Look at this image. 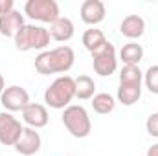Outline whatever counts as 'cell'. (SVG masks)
<instances>
[{
    "label": "cell",
    "mask_w": 158,
    "mask_h": 156,
    "mask_svg": "<svg viewBox=\"0 0 158 156\" xmlns=\"http://www.w3.org/2000/svg\"><path fill=\"white\" fill-rule=\"evenodd\" d=\"M92 64H94V72L101 77H109L116 72L118 68V55H116V48L112 42H105L99 50H96L92 53Z\"/></svg>",
    "instance_id": "cell-5"
},
{
    "label": "cell",
    "mask_w": 158,
    "mask_h": 156,
    "mask_svg": "<svg viewBox=\"0 0 158 156\" xmlns=\"http://www.w3.org/2000/svg\"><path fill=\"white\" fill-rule=\"evenodd\" d=\"M24 26V15H20V11H11L7 15L0 17V35L4 37H13L22 30Z\"/></svg>",
    "instance_id": "cell-14"
},
{
    "label": "cell",
    "mask_w": 158,
    "mask_h": 156,
    "mask_svg": "<svg viewBox=\"0 0 158 156\" xmlns=\"http://www.w3.org/2000/svg\"><path fill=\"white\" fill-rule=\"evenodd\" d=\"M96 83L94 79L88 77V76H79L76 79V97L81 101H86V99H92L96 94Z\"/></svg>",
    "instance_id": "cell-18"
},
{
    "label": "cell",
    "mask_w": 158,
    "mask_h": 156,
    "mask_svg": "<svg viewBox=\"0 0 158 156\" xmlns=\"http://www.w3.org/2000/svg\"><path fill=\"white\" fill-rule=\"evenodd\" d=\"M15 11V2L13 0H0V17Z\"/></svg>",
    "instance_id": "cell-23"
},
{
    "label": "cell",
    "mask_w": 158,
    "mask_h": 156,
    "mask_svg": "<svg viewBox=\"0 0 158 156\" xmlns=\"http://www.w3.org/2000/svg\"><path fill=\"white\" fill-rule=\"evenodd\" d=\"M63 125L74 138H86L92 130V121L85 107L81 105H70L63 110Z\"/></svg>",
    "instance_id": "cell-4"
},
{
    "label": "cell",
    "mask_w": 158,
    "mask_h": 156,
    "mask_svg": "<svg viewBox=\"0 0 158 156\" xmlns=\"http://www.w3.org/2000/svg\"><path fill=\"white\" fill-rule=\"evenodd\" d=\"M68 156H72V154H68Z\"/></svg>",
    "instance_id": "cell-26"
},
{
    "label": "cell",
    "mask_w": 158,
    "mask_h": 156,
    "mask_svg": "<svg viewBox=\"0 0 158 156\" xmlns=\"http://www.w3.org/2000/svg\"><path fill=\"white\" fill-rule=\"evenodd\" d=\"M76 97V79L70 76H59L46 90H44V103L50 109L64 110L70 107L72 99Z\"/></svg>",
    "instance_id": "cell-2"
},
{
    "label": "cell",
    "mask_w": 158,
    "mask_h": 156,
    "mask_svg": "<svg viewBox=\"0 0 158 156\" xmlns=\"http://www.w3.org/2000/svg\"><path fill=\"white\" fill-rule=\"evenodd\" d=\"M119 33L131 40L140 39L145 33V20L140 15H127L119 24Z\"/></svg>",
    "instance_id": "cell-12"
},
{
    "label": "cell",
    "mask_w": 158,
    "mask_h": 156,
    "mask_svg": "<svg viewBox=\"0 0 158 156\" xmlns=\"http://www.w3.org/2000/svg\"><path fill=\"white\" fill-rule=\"evenodd\" d=\"M142 59H143V48H142V44L131 40V42H127V44L121 46V50H119V61L123 63V66H138Z\"/></svg>",
    "instance_id": "cell-15"
},
{
    "label": "cell",
    "mask_w": 158,
    "mask_h": 156,
    "mask_svg": "<svg viewBox=\"0 0 158 156\" xmlns=\"http://www.w3.org/2000/svg\"><path fill=\"white\" fill-rule=\"evenodd\" d=\"M4 90H6V81H4V76L0 74V96H2Z\"/></svg>",
    "instance_id": "cell-25"
},
{
    "label": "cell",
    "mask_w": 158,
    "mask_h": 156,
    "mask_svg": "<svg viewBox=\"0 0 158 156\" xmlns=\"http://www.w3.org/2000/svg\"><path fill=\"white\" fill-rule=\"evenodd\" d=\"M0 105L6 109V112H22L30 105V94L19 84H11L2 92Z\"/></svg>",
    "instance_id": "cell-7"
},
{
    "label": "cell",
    "mask_w": 158,
    "mask_h": 156,
    "mask_svg": "<svg viewBox=\"0 0 158 156\" xmlns=\"http://www.w3.org/2000/svg\"><path fill=\"white\" fill-rule=\"evenodd\" d=\"M15 48L19 51H30V50H44L50 44V33L46 28L35 24H24L22 30L15 35Z\"/></svg>",
    "instance_id": "cell-3"
},
{
    "label": "cell",
    "mask_w": 158,
    "mask_h": 156,
    "mask_svg": "<svg viewBox=\"0 0 158 156\" xmlns=\"http://www.w3.org/2000/svg\"><path fill=\"white\" fill-rule=\"evenodd\" d=\"M81 20L88 26H96L99 22H103L105 15H107V9H105V4L101 0H85L81 4Z\"/></svg>",
    "instance_id": "cell-10"
},
{
    "label": "cell",
    "mask_w": 158,
    "mask_h": 156,
    "mask_svg": "<svg viewBox=\"0 0 158 156\" xmlns=\"http://www.w3.org/2000/svg\"><path fill=\"white\" fill-rule=\"evenodd\" d=\"M105 42H107V37H105V33H103L101 30L90 28V30H86V31L83 33V46H85L90 53H94L96 50H99Z\"/></svg>",
    "instance_id": "cell-17"
},
{
    "label": "cell",
    "mask_w": 158,
    "mask_h": 156,
    "mask_svg": "<svg viewBox=\"0 0 158 156\" xmlns=\"http://www.w3.org/2000/svg\"><path fill=\"white\" fill-rule=\"evenodd\" d=\"M76 63V53L70 46L63 44L53 50H44L35 57V70L40 76L66 74Z\"/></svg>",
    "instance_id": "cell-1"
},
{
    "label": "cell",
    "mask_w": 158,
    "mask_h": 156,
    "mask_svg": "<svg viewBox=\"0 0 158 156\" xmlns=\"http://www.w3.org/2000/svg\"><path fill=\"white\" fill-rule=\"evenodd\" d=\"M22 119H24V123L28 127H31V129L37 130V129H42V127L48 125L50 114H48V110H46L44 105H40V103H30L22 110Z\"/></svg>",
    "instance_id": "cell-11"
},
{
    "label": "cell",
    "mask_w": 158,
    "mask_h": 156,
    "mask_svg": "<svg viewBox=\"0 0 158 156\" xmlns=\"http://www.w3.org/2000/svg\"><path fill=\"white\" fill-rule=\"evenodd\" d=\"M40 145H42V140L39 132L31 127H24L19 142L15 143V151L22 156H33L40 151Z\"/></svg>",
    "instance_id": "cell-9"
},
{
    "label": "cell",
    "mask_w": 158,
    "mask_h": 156,
    "mask_svg": "<svg viewBox=\"0 0 158 156\" xmlns=\"http://www.w3.org/2000/svg\"><path fill=\"white\" fill-rule=\"evenodd\" d=\"M119 83H131V84H142L143 72L140 66H123L119 72Z\"/></svg>",
    "instance_id": "cell-20"
},
{
    "label": "cell",
    "mask_w": 158,
    "mask_h": 156,
    "mask_svg": "<svg viewBox=\"0 0 158 156\" xmlns=\"http://www.w3.org/2000/svg\"><path fill=\"white\" fill-rule=\"evenodd\" d=\"M24 130V125L13 116L11 112H0V143L6 147H15L20 134Z\"/></svg>",
    "instance_id": "cell-8"
},
{
    "label": "cell",
    "mask_w": 158,
    "mask_h": 156,
    "mask_svg": "<svg viewBox=\"0 0 158 156\" xmlns=\"http://www.w3.org/2000/svg\"><path fill=\"white\" fill-rule=\"evenodd\" d=\"M114 107H116V99L107 92H99L92 97V109L98 114H110Z\"/></svg>",
    "instance_id": "cell-19"
},
{
    "label": "cell",
    "mask_w": 158,
    "mask_h": 156,
    "mask_svg": "<svg viewBox=\"0 0 158 156\" xmlns=\"http://www.w3.org/2000/svg\"><path fill=\"white\" fill-rule=\"evenodd\" d=\"M145 129H147V132H149L153 138H158V112H153L151 116L147 117Z\"/></svg>",
    "instance_id": "cell-22"
},
{
    "label": "cell",
    "mask_w": 158,
    "mask_h": 156,
    "mask_svg": "<svg viewBox=\"0 0 158 156\" xmlns=\"http://www.w3.org/2000/svg\"><path fill=\"white\" fill-rule=\"evenodd\" d=\"M143 83H145V88L151 94L158 96V64L149 66L147 72H143Z\"/></svg>",
    "instance_id": "cell-21"
},
{
    "label": "cell",
    "mask_w": 158,
    "mask_h": 156,
    "mask_svg": "<svg viewBox=\"0 0 158 156\" xmlns=\"http://www.w3.org/2000/svg\"><path fill=\"white\" fill-rule=\"evenodd\" d=\"M48 33H50V39L57 40V42H68L74 37L76 28H74V22L68 17H59L53 24H50Z\"/></svg>",
    "instance_id": "cell-13"
},
{
    "label": "cell",
    "mask_w": 158,
    "mask_h": 156,
    "mask_svg": "<svg viewBox=\"0 0 158 156\" xmlns=\"http://www.w3.org/2000/svg\"><path fill=\"white\" fill-rule=\"evenodd\" d=\"M118 101L125 107H131L134 103L140 101L142 97V84H131V83H119L118 94H116Z\"/></svg>",
    "instance_id": "cell-16"
},
{
    "label": "cell",
    "mask_w": 158,
    "mask_h": 156,
    "mask_svg": "<svg viewBox=\"0 0 158 156\" xmlns=\"http://www.w3.org/2000/svg\"><path fill=\"white\" fill-rule=\"evenodd\" d=\"M145 156H158V143L151 145V147L147 149V154H145Z\"/></svg>",
    "instance_id": "cell-24"
},
{
    "label": "cell",
    "mask_w": 158,
    "mask_h": 156,
    "mask_svg": "<svg viewBox=\"0 0 158 156\" xmlns=\"http://www.w3.org/2000/svg\"><path fill=\"white\" fill-rule=\"evenodd\" d=\"M24 13L44 24H53L61 13H59V4L55 0H28L24 4Z\"/></svg>",
    "instance_id": "cell-6"
}]
</instances>
